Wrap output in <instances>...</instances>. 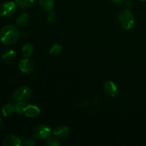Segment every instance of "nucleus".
<instances>
[{
  "instance_id": "19",
  "label": "nucleus",
  "mask_w": 146,
  "mask_h": 146,
  "mask_svg": "<svg viewBox=\"0 0 146 146\" xmlns=\"http://www.w3.org/2000/svg\"><path fill=\"white\" fill-rule=\"evenodd\" d=\"M24 109H25L24 104H17L15 105V113H17V114L21 115V114L24 113Z\"/></svg>"
},
{
  "instance_id": "21",
  "label": "nucleus",
  "mask_w": 146,
  "mask_h": 146,
  "mask_svg": "<svg viewBox=\"0 0 146 146\" xmlns=\"http://www.w3.org/2000/svg\"><path fill=\"white\" fill-rule=\"evenodd\" d=\"M24 144L27 146H31V145H35V142H34V141H33L32 140H31V139H26V140H24Z\"/></svg>"
},
{
  "instance_id": "18",
  "label": "nucleus",
  "mask_w": 146,
  "mask_h": 146,
  "mask_svg": "<svg viewBox=\"0 0 146 146\" xmlns=\"http://www.w3.org/2000/svg\"><path fill=\"white\" fill-rule=\"evenodd\" d=\"M46 144L49 146H58L61 143L58 140V138L54 135V136H49L47 138Z\"/></svg>"
},
{
  "instance_id": "11",
  "label": "nucleus",
  "mask_w": 146,
  "mask_h": 146,
  "mask_svg": "<svg viewBox=\"0 0 146 146\" xmlns=\"http://www.w3.org/2000/svg\"><path fill=\"white\" fill-rule=\"evenodd\" d=\"M30 17L27 13H22L21 15L19 16L17 19V25L20 27H24L29 23Z\"/></svg>"
},
{
  "instance_id": "8",
  "label": "nucleus",
  "mask_w": 146,
  "mask_h": 146,
  "mask_svg": "<svg viewBox=\"0 0 146 146\" xmlns=\"http://www.w3.org/2000/svg\"><path fill=\"white\" fill-rule=\"evenodd\" d=\"M40 113V109L35 105H27L25 106V109H24V114L27 115V117H30V118H35V117L38 116Z\"/></svg>"
},
{
  "instance_id": "5",
  "label": "nucleus",
  "mask_w": 146,
  "mask_h": 146,
  "mask_svg": "<svg viewBox=\"0 0 146 146\" xmlns=\"http://www.w3.org/2000/svg\"><path fill=\"white\" fill-rule=\"evenodd\" d=\"M51 135V129L45 125H40L36 128L34 132V136L36 139L45 140Z\"/></svg>"
},
{
  "instance_id": "22",
  "label": "nucleus",
  "mask_w": 146,
  "mask_h": 146,
  "mask_svg": "<svg viewBox=\"0 0 146 146\" xmlns=\"http://www.w3.org/2000/svg\"><path fill=\"white\" fill-rule=\"evenodd\" d=\"M124 1H125V0H111L112 3H113V4H120L122 2H123Z\"/></svg>"
},
{
  "instance_id": "16",
  "label": "nucleus",
  "mask_w": 146,
  "mask_h": 146,
  "mask_svg": "<svg viewBox=\"0 0 146 146\" xmlns=\"http://www.w3.org/2000/svg\"><path fill=\"white\" fill-rule=\"evenodd\" d=\"M35 0H15L16 4L21 8H28L34 4Z\"/></svg>"
},
{
  "instance_id": "6",
  "label": "nucleus",
  "mask_w": 146,
  "mask_h": 146,
  "mask_svg": "<svg viewBox=\"0 0 146 146\" xmlns=\"http://www.w3.org/2000/svg\"><path fill=\"white\" fill-rule=\"evenodd\" d=\"M19 68L21 70V72L24 74H29L33 72L34 69V65L31 61L28 58L21 59L19 63Z\"/></svg>"
},
{
  "instance_id": "17",
  "label": "nucleus",
  "mask_w": 146,
  "mask_h": 146,
  "mask_svg": "<svg viewBox=\"0 0 146 146\" xmlns=\"http://www.w3.org/2000/svg\"><path fill=\"white\" fill-rule=\"evenodd\" d=\"M63 47L62 46L59 45V44H54L52 47H51V50H50V54L52 56H58L60 54L62 51Z\"/></svg>"
},
{
  "instance_id": "15",
  "label": "nucleus",
  "mask_w": 146,
  "mask_h": 146,
  "mask_svg": "<svg viewBox=\"0 0 146 146\" xmlns=\"http://www.w3.org/2000/svg\"><path fill=\"white\" fill-rule=\"evenodd\" d=\"M33 52H34V46L30 43H27L25 45H24L22 48V54L26 58H29L32 55Z\"/></svg>"
},
{
  "instance_id": "12",
  "label": "nucleus",
  "mask_w": 146,
  "mask_h": 146,
  "mask_svg": "<svg viewBox=\"0 0 146 146\" xmlns=\"http://www.w3.org/2000/svg\"><path fill=\"white\" fill-rule=\"evenodd\" d=\"M1 111H2V113L4 115V116H11V115L14 114V113H15V105H14L13 104H11V103L6 104L2 108Z\"/></svg>"
},
{
  "instance_id": "23",
  "label": "nucleus",
  "mask_w": 146,
  "mask_h": 146,
  "mask_svg": "<svg viewBox=\"0 0 146 146\" xmlns=\"http://www.w3.org/2000/svg\"><path fill=\"white\" fill-rule=\"evenodd\" d=\"M1 118H0V124H1Z\"/></svg>"
},
{
  "instance_id": "3",
  "label": "nucleus",
  "mask_w": 146,
  "mask_h": 146,
  "mask_svg": "<svg viewBox=\"0 0 146 146\" xmlns=\"http://www.w3.org/2000/svg\"><path fill=\"white\" fill-rule=\"evenodd\" d=\"M31 90L28 86H21L13 94V99L17 104H25L31 98Z\"/></svg>"
},
{
  "instance_id": "4",
  "label": "nucleus",
  "mask_w": 146,
  "mask_h": 146,
  "mask_svg": "<svg viewBox=\"0 0 146 146\" xmlns=\"http://www.w3.org/2000/svg\"><path fill=\"white\" fill-rule=\"evenodd\" d=\"M17 7L13 1H6L0 9V16L2 17H11L15 14Z\"/></svg>"
},
{
  "instance_id": "13",
  "label": "nucleus",
  "mask_w": 146,
  "mask_h": 146,
  "mask_svg": "<svg viewBox=\"0 0 146 146\" xmlns=\"http://www.w3.org/2000/svg\"><path fill=\"white\" fill-rule=\"evenodd\" d=\"M16 57V52L12 49H8L4 51L1 56V58L5 62L12 61Z\"/></svg>"
},
{
  "instance_id": "9",
  "label": "nucleus",
  "mask_w": 146,
  "mask_h": 146,
  "mask_svg": "<svg viewBox=\"0 0 146 146\" xmlns=\"http://www.w3.org/2000/svg\"><path fill=\"white\" fill-rule=\"evenodd\" d=\"M4 146H20L21 144V139L14 135H9L5 137L3 141Z\"/></svg>"
},
{
  "instance_id": "2",
  "label": "nucleus",
  "mask_w": 146,
  "mask_h": 146,
  "mask_svg": "<svg viewBox=\"0 0 146 146\" xmlns=\"http://www.w3.org/2000/svg\"><path fill=\"white\" fill-rule=\"evenodd\" d=\"M118 20L121 25L125 29H131L135 25V17L129 9L122 10L118 16Z\"/></svg>"
},
{
  "instance_id": "10",
  "label": "nucleus",
  "mask_w": 146,
  "mask_h": 146,
  "mask_svg": "<svg viewBox=\"0 0 146 146\" xmlns=\"http://www.w3.org/2000/svg\"><path fill=\"white\" fill-rule=\"evenodd\" d=\"M69 133V129L67 126L61 125L57 127L54 131V135L58 138H64L68 136Z\"/></svg>"
},
{
  "instance_id": "14",
  "label": "nucleus",
  "mask_w": 146,
  "mask_h": 146,
  "mask_svg": "<svg viewBox=\"0 0 146 146\" xmlns=\"http://www.w3.org/2000/svg\"><path fill=\"white\" fill-rule=\"evenodd\" d=\"M39 4L45 11H50L54 7V0H39Z\"/></svg>"
},
{
  "instance_id": "7",
  "label": "nucleus",
  "mask_w": 146,
  "mask_h": 146,
  "mask_svg": "<svg viewBox=\"0 0 146 146\" xmlns=\"http://www.w3.org/2000/svg\"><path fill=\"white\" fill-rule=\"evenodd\" d=\"M104 89L106 94L111 97H115L118 93V87L115 83L111 81H108L104 84Z\"/></svg>"
},
{
  "instance_id": "1",
  "label": "nucleus",
  "mask_w": 146,
  "mask_h": 146,
  "mask_svg": "<svg viewBox=\"0 0 146 146\" xmlns=\"http://www.w3.org/2000/svg\"><path fill=\"white\" fill-rule=\"evenodd\" d=\"M19 37V29L14 25H7L0 31V40L5 45L14 44Z\"/></svg>"
},
{
  "instance_id": "20",
  "label": "nucleus",
  "mask_w": 146,
  "mask_h": 146,
  "mask_svg": "<svg viewBox=\"0 0 146 146\" xmlns=\"http://www.w3.org/2000/svg\"><path fill=\"white\" fill-rule=\"evenodd\" d=\"M56 19V17L55 14L54 12H51L47 15V20L49 22H54Z\"/></svg>"
},
{
  "instance_id": "24",
  "label": "nucleus",
  "mask_w": 146,
  "mask_h": 146,
  "mask_svg": "<svg viewBox=\"0 0 146 146\" xmlns=\"http://www.w3.org/2000/svg\"><path fill=\"white\" fill-rule=\"evenodd\" d=\"M139 1H145V0H139Z\"/></svg>"
}]
</instances>
